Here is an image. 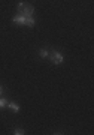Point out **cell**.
<instances>
[{"label":"cell","mask_w":94,"mask_h":135,"mask_svg":"<svg viewBox=\"0 0 94 135\" xmlns=\"http://www.w3.org/2000/svg\"><path fill=\"white\" fill-rule=\"evenodd\" d=\"M12 23L17 26H28V27H33L34 26V18L33 17H25L23 14H18L17 17L12 18Z\"/></svg>","instance_id":"6da1fadb"},{"label":"cell","mask_w":94,"mask_h":135,"mask_svg":"<svg viewBox=\"0 0 94 135\" xmlns=\"http://www.w3.org/2000/svg\"><path fill=\"white\" fill-rule=\"evenodd\" d=\"M17 11H18L19 14L25 15V17H32V14H33V6L32 5H27V3H24V2H19L18 6H17Z\"/></svg>","instance_id":"7a4b0ae2"},{"label":"cell","mask_w":94,"mask_h":135,"mask_svg":"<svg viewBox=\"0 0 94 135\" xmlns=\"http://www.w3.org/2000/svg\"><path fill=\"white\" fill-rule=\"evenodd\" d=\"M48 57H49V60H51L54 65H61V63L64 62V57H63V54L58 53V51H55V50H54V51H51Z\"/></svg>","instance_id":"3957f363"},{"label":"cell","mask_w":94,"mask_h":135,"mask_svg":"<svg viewBox=\"0 0 94 135\" xmlns=\"http://www.w3.org/2000/svg\"><path fill=\"white\" fill-rule=\"evenodd\" d=\"M8 108H11L14 113H18L19 111V105L18 104H15V102H8Z\"/></svg>","instance_id":"277c9868"},{"label":"cell","mask_w":94,"mask_h":135,"mask_svg":"<svg viewBox=\"0 0 94 135\" xmlns=\"http://www.w3.org/2000/svg\"><path fill=\"white\" fill-rule=\"evenodd\" d=\"M39 56L42 59H46L48 56H49V51H48L46 48H40V51H39Z\"/></svg>","instance_id":"5b68a950"},{"label":"cell","mask_w":94,"mask_h":135,"mask_svg":"<svg viewBox=\"0 0 94 135\" xmlns=\"http://www.w3.org/2000/svg\"><path fill=\"white\" fill-rule=\"evenodd\" d=\"M5 107H8V101L5 98H0V110H3Z\"/></svg>","instance_id":"8992f818"},{"label":"cell","mask_w":94,"mask_h":135,"mask_svg":"<svg viewBox=\"0 0 94 135\" xmlns=\"http://www.w3.org/2000/svg\"><path fill=\"white\" fill-rule=\"evenodd\" d=\"M14 134L15 135H23V134H25V131L21 129V128H18V129H14Z\"/></svg>","instance_id":"52a82bcc"},{"label":"cell","mask_w":94,"mask_h":135,"mask_svg":"<svg viewBox=\"0 0 94 135\" xmlns=\"http://www.w3.org/2000/svg\"><path fill=\"white\" fill-rule=\"evenodd\" d=\"M2 93H3V89H2V87H0V95H2Z\"/></svg>","instance_id":"ba28073f"}]
</instances>
